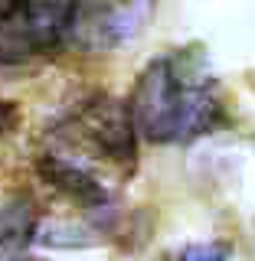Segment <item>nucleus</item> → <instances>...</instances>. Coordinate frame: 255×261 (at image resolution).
<instances>
[{
    "mask_svg": "<svg viewBox=\"0 0 255 261\" xmlns=\"http://www.w3.org/2000/svg\"><path fill=\"white\" fill-rule=\"evenodd\" d=\"M128 111L137 137L151 144H187L223 124V92L196 46L151 59L134 79Z\"/></svg>",
    "mask_w": 255,
    "mask_h": 261,
    "instance_id": "obj_1",
    "label": "nucleus"
},
{
    "mask_svg": "<svg viewBox=\"0 0 255 261\" xmlns=\"http://www.w3.org/2000/svg\"><path fill=\"white\" fill-rule=\"evenodd\" d=\"M56 147H72L76 160L85 157L114 170L118 176H131L137 163V130L128 105L111 95L85 98L56 127ZM65 157H72V153H65Z\"/></svg>",
    "mask_w": 255,
    "mask_h": 261,
    "instance_id": "obj_2",
    "label": "nucleus"
},
{
    "mask_svg": "<svg viewBox=\"0 0 255 261\" xmlns=\"http://www.w3.org/2000/svg\"><path fill=\"white\" fill-rule=\"evenodd\" d=\"M76 0H0V72L30 69L69 46Z\"/></svg>",
    "mask_w": 255,
    "mask_h": 261,
    "instance_id": "obj_3",
    "label": "nucleus"
},
{
    "mask_svg": "<svg viewBox=\"0 0 255 261\" xmlns=\"http://www.w3.org/2000/svg\"><path fill=\"white\" fill-rule=\"evenodd\" d=\"M157 0H76L69 46L79 53H111L141 36Z\"/></svg>",
    "mask_w": 255,
    "mask_h": 261,
    "instance_id": "obj_4",
    "label": "nucleus"
},
{
    "mask_svg": "<svg viewBox=\"0 0 255 261\" xmlns=\"http://www.w3.org/2000/svg\"><path fill=\"white\" fill-rule=\"evenodd\" d=\"M39 176L53 186L56 193H62L65 199H72L76 206H85V209H95V206H105L108 202V186L105 179L85 170L79 160L65 157L59 150H49L39 157Z\"/></svg>",
    "mask_w": 255,
    "mask_h": 261,
    "instance_id": "obj_5",
    "label": "nucleus"
},
{
    "mask_svg": "<svg viewBox=\"0 0 255 261\" xmlns=\"http://www.w3.org/2000/svg\"><path fill=\"white\" fill-rule=\"evenodd\" d=\"M160 261H233V251L223 242H193V245L167 251Z\"/></svg>",
    "mask_w": 255,
    "mask_h": 261,
    "instance_id": "obj_6",
    "label": "nucleus"
},
{
    "mask_svg": "<svg viewBox=\"0 0 255 261\" xmlns=\"http://www.w3.org/2000/svg\"><path fill=\"white\" fill-rule=\"evenodd\" d=\"M16 127H20V105L0 98V150H4V144L16 134Z\"/></svg>",
    "mask_w": 255,
    "mask_h": 261,
    "instance_id": "obj_7",
    "label": "nucleus"
}]
</instances>
